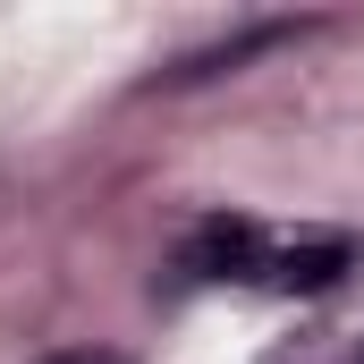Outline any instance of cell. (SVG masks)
<instances>
[{
    "instance_id": "cell-2",
    "label": "cell",
    "mask_w": 364,
    "mask_h": 364,
    "mask_svg": "<svg viewBox=\"0 0 364 364\" xmlns=\"http://www.w3.org/2000/svg\"><path fill=\"white\" fill-rule=\"evenodd\" d=\"M186 272H203V279L263 272V237H255V220H203L195 246H186Z\"/></svg>"
},
{
    "instance_id": "cell-3",
    "label": "cell",
    "mask_w": 364,
    "mask_h": 364,
    "mask_svg": "<svg viewBox=\"0 0 364 364\" xmlns=\"http://www.w3.org/2000/svg\"><path fill=\"white\" fill-rule=\"evenodd\" d=\"M43 364H127L119 348H60V356H43Z\"/></svg>"
},
{
    "instance_id": "cell-1",
    "label": "cell",
    "mask_w": 364,
    "mask_h": 364,
    "mask_svg": "<svg viewBox=\"0 0 364 364\" xmlns=\"http://www.w3.org/2000/svg\"><path fill=\"white\" fill-rule=\"evenodd\" d=\"M348 272V237H296V246H263V279L272 288H331Z\"/></svg>"
},
{
    "instance_id": "cell-4",
    "label": "cell",
    "mask_w": 364,
    "mask_h": 364,
    "mask_svg": "<svg viewBox=\"0 0 364 364\" xmlns=\"http://www.w3.org/2000/svg\"><path fill=\"white\" fill-rule=\"evenodd\" d=\"M356 364H364V348H356Z\"/></svg>"
}]
</instances>
